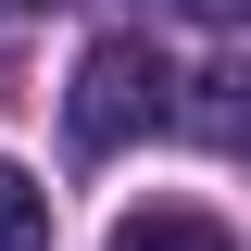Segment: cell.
<instances>
[{"label":"cell","instance_id":"5","mask_svg":"<svg viewBox=\"0 0 251 251\" xmlns=\"http://www.w3.org/2000/svg\"><path fill=\"white\" fill-rule=\"evenodd\" d=\"M0 13H38V0H0Z\"/></svg>","mask_w":251,"mask_h":251},{"label":"cell","instance_id":"2","mask_svg":"<svg viewBox=\"0 0 251 251\" xmlns=\"http://www.w3.org/2000/svg\"><path fill=\"white\" fill-rule=\"evenodd\" d=\"M113 251H239V239H226L201 201H151V214H126V226H113Z\"/></svg>","mask_w":251,"mask_h":251},{"label":"cell","instance_id":"1","mask_svg":"<svg viewBox=\"0 0 251 251\" xmlns=\"http://www.w3.org/2000/svg\"><path fill=\"white\" fill-rule=\"evenodd\" d=\"M163 113H176V75H163L151 38H100V50L75 63V100H63L75 151H126V138H151Z\"/></svg>","mask_w":251,"mask_h":251},{"label":"cell","instance_id":"3","mask_svg":"<svg viewBox=\"0 0 251 251\" xmlns=\"http://www.w3.org/2000/svg\"><path fill=\"white\" fill-rule=\"evenodd\" d=\"M0 251H50V188L25 163H0Z\"/></svg>","mask_w":251,"mask_h":251},{"label":"cell","instance_id":"4","mask_svg":"<svg viewBox=\"0 0 251 251\" xmlns=\"http://www.w3.org/2000/svg\"><path fill=\"white\" fill-rule=\"evenodd\" d=\"M188 13H201V25H239V0H188Z\"/></svg>","mask_w":251,"mask_h":251}]
</instances>
